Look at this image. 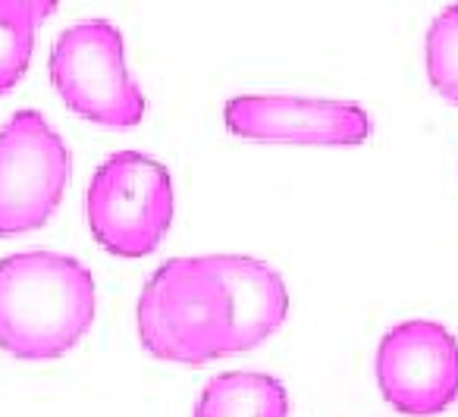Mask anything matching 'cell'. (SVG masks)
Masks as SVG:
<instances>
[{
    "label": "cell",
    "mask_w": 458,
    "mask_h": 417,
    "mask_svg": "<svg viewBox=\"0 0 458 417\" xmlns=\"http://www.w3.org/2000/svg\"><path fill=\"white\" fill-rule=\"evenodd\" d=\"M98 289L72 254L32 248L0 260V348L22 361L66 354L95 323Z\"/></svg>",
    "instance_id": "6da1fadb"
},
{
    "label": "cell",
    "mask_w": 458,
    "mask_h": 417,
    "mask_svg": "<svg viewBox=\"0 0 458 417\" xmlns=\"http://www.w3.org/2000/svg\"><path fill=\"white\" fill-rule=\"evenodd\" d=\"M139 339L154 358L208 364L233 354V304L208 258H170L139 295Z\"/></svg>",
    "instance_id": "7a4b0ae2"
},
{
    "label": "cell",
    "mask_w": 458,
    "mask_h": 417,
    "mask_svg": "<svg viewBox=\"0 0 458 417\" xmlns=\"http://www.w3.org/2000/svg\"><path fill=\"white\" fill-rule=\"evenodd\" d=\"M51 82L72 114L107 129H132L145 116V91L126 66L123 32L89 16L57 35L47 57Z\"/></svg>",
    "instance_id": "3957f363"
},
{
    "label": "cell",
    "mask_w": 458,
    "mask_h": 417,
    "mask_svg": "<svg viewBox=\"0 0 458 417\" xmlns=\"http://www.w3.org/2000/svg\"><path fill=\"white\" fill-rule=\"evenodd\" d=\"M176 214L173 176L145 151H116L85 191L91 235L116 258H145L164 242Z\"/></svg>",
    "instance_id": "277c9868"
},
{
    "label": "cell",
    "mask_w": 458,
    "mask_h": 417,
    "mask_svg": "<svg viewBox=\"0 0 458 417\" xmlns=\"http://www.w3.org/2000/svg\"><path fill=\"white\" fill-rule=\"evenodd\" d=\"M70 183V148L38 110L0 126V235L45 226Z\"/></svg>",
    "instance_id": "5b68a950"
},
{
    "label": "cell",
    "mask_w": 458,
    "mask_h": 417,
    "mask_svg": "<svg viewBox=\"0 0 458 417\" xmlns=\"http://www.w3.org/2000/svg\"><path fill=\"white\" fill-rule=\"evenodd\" d=\"M377 386L408 417L452 408L458 398V339L437 320L395 323L377 345Z\"/></svg>",
    "instance_id": "8992f818"
},
{
    "label": "cell",
    "mask_w": 458,
    "mask_h": 417,
    "mask_svg": "<svg viewBox=\"0 0 458 417\" xmlns=\"http://www.w3.org/2000/svg\"><path fill=\"white\" fill-rule=\"evenodd\" d=\"M223 123L239 139L274 145H361L374 129L352 101L289 95H239L226 101Z\"/></svg>",
    "instance_id": "52a82bcc"
},
{
    "label": "cell",
    "mask_w": 458,
    "mask_h": 417,
    "mask_svg": "<svg viewBox=\"0 0 458 417\" xmlns=\"http://www.w3.org/2000/svg\"><path fill=\"white\" fill-rule=\"evenodd\" d=\"M233 304V354L261 345L286 323L289 289L270 264L249 254H208Z\"/></svg>",
    "instance_id": "ba28073f"
},
{
    "label": "cell",
    "mask_w": 458,
    "mask_h": 417,
    "mask_svg": "<svg viewBox=\"0 0 458 417\" xmlns=\"http://www.w3.org/2000/svg\"><path fill=\"white\" fill-rule=\"evenodd\" d=\"M191 417H289V392L270 373H216L201 389Z\"/></svg>",
    "instance_id": "9c48e42d"
},
{
    "label": "cell",
    "mask_w": 458,
    "mask_h": 417,
    "mask_svg": "<svg viewBox=\"0 0 458 417\" xmlns=\"http://www.w3.org/2000/svg\"><path fill=\"white\" fill-rule=\"evenodd\" d=\"M54 10V0H0V95L26 76L38 26Z\"/></svg>",
    "instance_id": "30bf717a"
},
{
    "label": "cell",
    "mask_w": 458,
    "mask_h": 417,
    "mask_svg": "<svg viewBox=\"0 0 458 417\" xmlns=\"http://www.w3.org/2000/svg\"><path fill=\"white\" fill-rule=\"evenodd\" d=\"M427 79L458 107V4L445 7L427 29Z\"/></svg>",
    "instance_id": "8fae6325"
}]
</instances>
